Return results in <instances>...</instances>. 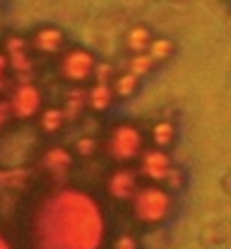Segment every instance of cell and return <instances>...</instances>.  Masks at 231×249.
Returning <instances> with one entry per match:
<instances>
[{"mask_svg": "<svg viewBox=\"0 0 231 249\" xmlns=\"http://www.w3.org/2000/svg\"><path fill=\"white\" fill-rule=\"evenodd\" d=\"M107 224L98 202L77 188L48 193L32 215L34 249H100Z\"/></svg>", "mask_w": 231, "mask_h": 249, "instance_id": "obj_1", "label": "cell"}, {"mask_svg": "<svg viewBox=\"0 0 231 249\" xmlns=\"http://www.w3.org/2000/svg\"><path fill=\"white\" fill-rule=\"evenodd\" d=\"M71 165H73V157L66 147H50L41 157V168L57 181H64V177L71 172Z\"/></svg>", "mask_w": 231, "mask_h": 249, "instance_id": "obj_7", "label": "cell"}, {"mask_svg": "<svg viewBox=\"0 0 231 249\" xmlns=\"http://www.w3.org/2000/svg\"><path fill=\"white\" fill-rule=\"evenodd\" d=\"M5 50H7V57H5L7 66H12V71L16 72L18 84H30L34 61L27 54V41L23 36H9L5 43Z\"/></svg>", "mask_w": 231, "mask_h": 249, "instance_id": "obj_4", "label": "cell"}, {"mask_svg": "<svg viewBox=\"0 0 231 249\" xmlns=\"http://www.w3.org/2000/svg\"><path fill=\"white\" fill-rule=\"evenodd\" d=\"M154 61L147 57L145 53H141V54H134L132 61H129V75H134V77L139 79L143 77V75H147L150 72V68H152Z\"/></svg>", "mask_w": 231, "mask_h": 249, "instance_id": "obj_18", "label": "cell"}, {"mask_svg": "<svg viewBox=\"0 0 231 249\" xmlns=\"http://www.w3.org/2000/svg\"><path fill=\"white\" fill-rule=\"evenodd\" d=\"M61 46H64V32L57 30V27H43L34 34V48L41 50V53H59Z\"/></svg>", "mask_w": 231, "mask_h": 249, "instance_id": "obj_10", "label": "cell"}, {"mask_svg": "<svg viewBox=\"0 0 231 249\" xmlns=\"http://www.w3.org/2000/svg\"><path fill=\"white\" fill-rule=\"evenodd\" d=\"M150 30H147L145 25H134L129 32H127V48L132 50V53L141 54L143 50H145L147 46H150Z\"/></svg>", "mask_w": 231, "mask_h": 249, "instance_id": "obj_13", "label": "cell"}, {"mask_svg": "<svg viewBox=\"0 0 231 249\" xmlns=\"http://www.w3.org/2000/svg\"><path fill=\"white\" fill-rule=\"evenodd\" d=\"M136 86H139V79L129 75V72H123L116 77V84H113V95H120V98H129L134 91H136Z\"/></svg>", "mask_w": 231, "mask_h": 249, "instance_id": "obj_16", "label": "cell"}, {"mask_svg": "<svg viewBox=\"0 0 231 249\" xmlns=\"http://www.w3.org/2000/svg\"><path fill=\"white\" fill-rule=\"evenodd\" d=\"M168 184H170V188H181L184 186V175L179 170H175V168H170V172H168Z\"/></svg>", "mask_w": 231, "mask_h": 249, "instance_id": "obj_22", "label": "cell"}, {"mask_svg": "<svg viewBox=\"0 0 231 249\" xmlns=\"http://www.w3.org/2000/svg\"><path fill=\"white\" fill-rule=\"evenodd\" d=\"M27 177L25 170H16V172H0V186H18L23 184V179Z\"/></svg>", "mask_w": 231, "mask_h": 249, "instance_id": "obj_19", "label": "cell"}, {"mask_svg": "<svg viewBox=\"0 0 231 249\" xmlns=\"http://www.w3.org/2000/svg\"><path fill=\"white\" fill-rule=\"evenodd\" d=\"M0 249H12V245H9V240H7L2 233H0Z\"/></svg>", "mask_w": 231, "mask_h": 249, "instance_id": "obj_26", "label": "cell"}, {"mask_svg": "<svg viewBox=\"0 0 231 249\" xmlns=\"http://www.w3.org/2000/svg\"><path fill=\"white\" fill-rule=\"evenodd\" d=\"M134 215L145 224H157L168 217L172 209V199L163 188L159 186H145L134 193Z\"/></svg>", "mask_w": 231, "mask_h": 249, "instance_id": "obj_2", "label": "cell"}, {"mask_svg": "<svg viewBox=\"0 0 231 249\" xmlns=\"http://www.w3.org/2000/svg\"><path fill=\"white\" fill-rule=\"evenodd\" d=\"M107 147L116 161H132L143 152V134L139 131V127L129 123L116 124L109 134Z\"/></svg>", "mask_w": 231, "mask_h": 249, "instance_id": "obj_3", "label": "cell"}, {"mask_svg": "<svg viewBox=\"0 0 231 249\" xmlns=\"http://www.w3.org/2000/svg\"><path fill=\"white\" fill-rule=\"evenodd\" d=\"M95 147H98V143H95V138H91V136H82V138H77V143H75V150H77L82 157H91L93 152H95Z\"/></svg>", "mask_w": 231, "mask_h": 249, "instance_id": "obj_20", "label": "cell"}, {"mask_svg": "<svg viewBox=\"0 0 231 249\" xmlns=\"http://www.w3.org/2000/svg\"><path fill=\"white\" fill-rule=\"evenodd\" d=\"M93 75H95V79H98V84H107L109 79H111L113 75V66L111 64H95V68H93Z\"/></svg>", "mask_w": 231, "mask_h": 249, "instance_id": "obj_21", "label": "cell"}, {"mask_svg": "<svg viewBox=\"0 0 231 249\" xmlns=\"http://www.w3.org/2000/svg\"><path fill=\"white\" fill-rule=\"evenodd\" d=\"M113 249H139V245H136V240L132 236H120L116 240V247Z\"/></svg>", "mask_w": 231, "mask_h": 249, "instance_id": "obj_23", "label": "cell"}, {"mask_svg": "<svg viewBox=\"0 0 231 249\" xmlns=\"http://www.w3.org/2000/svg\"><path fill=\"white\" fill-rule=\"evenodd\" d=\"M7 107H9V116H16L20 120L32 118L34 113L41 109V91L32 82L30 84H18L14 89Z\"/></svg>", "mask_w": 231, "mask_h": 249, "instance_id": "obj_5", "label": "cell"}, {"mask_svg": "<svg viewBox=\"0 0 231 249\" xmlns=\"http://www.w3.org/2000/svg\"><path fill=\"white\" fill-rule=\"evenodd\" d=\"M95 68V54L89 50H71L61 59V75L71 82H84L93 75Z\"/></svg>", "mask_w": 231, "mask_h": 249, "instance_id": "obj_6", "label": "cell"}, {"mask_svg": "<svg viewBox=\"0 0 231 249\" xmlns=\"http://www.w3.org/2000/svg\"><path fill=\"white\" fill-rule=\"evenodd\" d=\"M150 59L152 61H163V59H168L172 54V41H168V39H154V41H150Z\"/></svg>", "mask_w": 231, "mask_h": 249, "instance_id": "obj_17", "label": "cell"}, {"mask_svg": "<svg viewBox=\"0 0 231 249\" xmlns=\"http://www.w3.org/2000/svg\"><path fill=\"white\" fill-rule=\"evenodd\" d=\"M86 100H89V105H91V109H95V111H105V109H109L113 102V91L109 84H95L89 91V95H86Z\"/></svg>", "mask_w": 231, "mask_h": 249, "instance_id": "obj_12", "label": "cell"}, {"mask_svg": "<svg viewBox=\"0 0 231 249\" xmlns=\"http://www.w3.org/2000/svg\"><path fill=\"white\" fill-rule=\"evenodd\" d=\"M136 190H139L136 175L129 168H120L109 177V193L113 197H118V199H132Z\"/></svg>", "mask_w": 231, "mask_h": 249, "instance_id": "obj_9", "label": "cell"}, {"mask_svg": "<svg viewBox=\"0 0 231 249\" xmlns=\"http://www.w3.org/2000/svg\"><path fill=\"white\" fill-rule=\"evenodd\" d=\"M5 77H7V59L5 54H0V89L5 86Z\"/></svg>", "mask_w": 231, "mask_h": 249, "instance_id": "obj_24", "label": "cell"}, {"mask_svg": "<svg viewBox=\"0 0 231 249\" xmlns=\"http://www.w3.org/2000/svg\"><path fill=\"white\" fill-rule=\"evenodd\" d=\"M141 168L145 172V177L154 179V181H165L168 172H170V157L165 154L163 150H145L143 152V159H141Z\"/></svg>", "mask_w": 231, "mask_h": 249, "instance_id": "obj_8", "label": "cell"}, {"mask_svg": "<svg viewBox=\"0 0 231 249\" xmlns=\"http://www.w3.org/2000/svg\"><path fill=\"white\" fill-rule=\"evenodd\" d=\"M175 138V124L170 120H159V123L152 124V141L157 145V150H163L172 143Z\"/></svg>", "mask_w": 231, "mask_h": 249, "instance_id": "obj_14", "label": "cell"}, {"mask_svg": "<svg viewBox=\"0 0 231 249\" xmlns=\"http://www.w3.org/2000/svg\"><path fill=\"white\" fill-rule=\"evenodd\" d=\"M86 107V91L84 89H73V91L66 93V100H64V120H75L79 113L84 111Z\"/></svg>", "mask_w": 231, "mask_h": 249, "instance_id": "obj_11", "label": "cell"}, {"mask_svg": "<svg viewBox=\"0 0 231 249\" xmlns=\"http://www.w3.org/2000/svg\"><path fill=\"white\" fill-rule=\"evenodd\" d=\"M7 118H9V107L7 102H0V127L7 123Z\"/></svg>", "mask_w": 231, "mask_h": 249, "instance_id": "obj_25", "label": "cell"}, {"mask_svg": "<svg viewBox=\"0 0 231 249\" xmlns=\"http://www.w3.org/2000/svg\"><path fill=\"white\" fill-rule=\"evenodd\" d=\"M64 123H66V120H64L61 109H46V111L41 113V127H43L46 134H54V131H59Z\"/></svg>", "mask_w": 231, "mask_h": 249, "instance_id": "obj_15", "label": "cell"}]
</instances>
